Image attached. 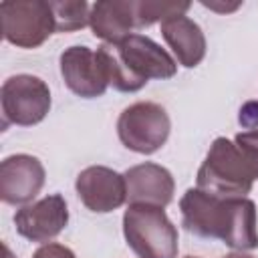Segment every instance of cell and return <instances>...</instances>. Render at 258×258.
Here are the masks:
<instances>
[{"label": "cell", "instance_id": "obj_15", "mask_svg": "<svg viewBox=\"0 0 258 258\" xmlns=\"http://www.w3.org/2000/svg\"><path fill=\"white\" fill-rule=\"evenodd\" d=\"M95 52H97V58L101 62V69L105 73V79H107L109 87H113L115 91H121V93H135V91H139V89L145 87L123 64V60H121L119 50H117L115 44L103 42Z\"/></svg>", "mask_w": 258, "mask_h": 258}, {"label": "cell", "instance_id": "obj_8", "mask_svg": "<svg viewBox=\"0 0 258 258\" xmlns=\"http://www.w3.org/2000/svg\"><path fill=\"white\" fill-rule=\"evenodd\" d=\"M42 163L28 153L8 155L0 163V198L10 206L30 204L44 185Z\"/></svg>", "mask_w": 258, "mask_h": 258}, {"label": "cell", "instance_id": "obj_1", "mask_svg": "<svg viewBox=\"0 0 258 258\" xmlns=\"http://www.w3.org/2000/svg\"><path fill=\"white\" fill-rule=\"evenodd\" d=\"M179 212L183 228L200 238L222 240L240 252L258 248L256 204L248 198H222L189 187L179 200Z\"/></svg>", "mask_w": 258, "mask_h": 258}, {"label": "cell", "instance_id": "obj_11", "mask_svg": "<svg viewBox=\"0 0 258 258\" xmlns=\"http://www.w3.org/2000/svg\"><path fill=\"white\" fill-rule=\"evenodd\" d=\"M60 75L64 85L83 99L101 97L109 87L97 52L89 46H69L60 54Z\"/></svg>", "mask_w": 258, "mask_h": 258}, {"label": "cell", "instance_id": "obj_18", "mask_svg": "<svg viewBox=\"0 0 258 258\" xmlns=\"http://www.w3.org/2000/svg\"><path fill=\"white\" fill-rule=\"evenodd\" d=\"M32 258H77L75 252L62 244H56V242H48V244H42L34 254Z\"/></svg>", "mask_w": 258, "mask_h": 258}, {"label": "cell", "instance_id": "obj_5", "mask_svg": "<svg viewBox=\"0 0 258 258\" xmlns=\"http://www.w3.org/2000/svg\"><path fill=\"white\" fill-rule=\"evenodd\" d=\"M0 20L4 38L18 48H36L54 32V14L44 0H6Z\"/></svg>", "mask_w": 258, "mask_h": 258}, {"label": "cell", "instance_id": "obj_9", "mask_svg": "<svg viewBox=\"0 0 258 258\" xmlns=\"http://www.w3.org/2000/svg\"><path fill=\"white\" fill-rule=\"evenodd\" d=\"M75 189L85 208L97 214L113 212L127 202L125 177L105 165L85 167L77 175Z\"/></svg>", "mask_w": 258, "mask_h": 258}, {"label": "cell", "instance_id": "obj_2", "mask_svg": "<svg viewBox=\"0 0 258 258\" xmlns=\"http://www.w3.org/2000/svg\"><path fill=\"white\" fill-rule=\"evenodd\" d=\"M258 179V155L244 143L214 139L196 175V187L222 198H246Z\"/></svg>", "mask_w": 258, "mask_h": 258}, {"label": "cell", "instance_id": "obj_10", "mask_svg": "<svg viewBox=\"0 0 258 258\" xmlns=\"http://www.w3.org/2000/svg\"><path fill=\"white\" fill-rule=\"evenodd\" d=\"M115 46L123 64L143 85H147L149 79H171L177 73V62L149 36L133 32Z\"/></svg>", "mask_w": 258, "mask_h": 258}, {"label": "cell", "instance_id": "obj_3", "mask_svg": "<svg viewBox=\"0 0 258 258\" xmlns=\"http://www.w3.org/2000/svg\"><path fill=\"white\" fill-rule=\"evenodd\" d=\"M123 234L139 258H177V228L163 208L129 204L123 214Z\"/></svg>", "mask_w": 258, "mask_h": 258}, {"label": "cell", "instance_id": "obj_13", "mask_svg": "<svg viewBox=\"0 0 258 258\" xmlns=\"http://www.w3.org/2000/svg\"><path fill=\"white\" fill-rule=\"evenodd\" d=\"M89 26L93 34L109 44H119L131 36L135 26L133 0H99L91 6Z\"/></svg>", "mask_w": 258, "mask_h": 258}, {"label": "cell", "instance_id": "obj_17", "mask_svg": "<svg viewBox=\"0 0 258 258\" xmlns=\"http://www.w3.org/2000/svg\"><path fill=\"white\" fill-rule=\"evenodd\" d=\"M189 2H135V26L147 28L153 22L181 16L189 10Z\"/></svg>", "mask_w": 258, "mask_h": 258}, {"label": "cell", "instance_id": "obj_14", "mask_svg": "<svg viewBox=\"0 0 258 258\" xmlns=\"http://www.w3.org/2000/svg\"><path fill=\"white\" fill-rule=\"evenodd\" d=\"M161 34L167 46L173 50L177 62L185 69L198 67L206 56V36L198 22L185 14L173 16L161 22Z\"/></svg>", "mask_w": 258, "mask_h": 258}, {"label": "cell", "instance_id": "obj_6", "mask_svg": "<svg viewBox=\"0 0 258 258\" xmlns=\"http://www.w3.org/2000/svg\"><path fill=\"white\" fill-rule=\"evenodd\" d=\"M2 117L6 125L30 127L40 123L50 109L48 85L34 75L8 77L0 89Z\"/></svg>", "mask_w": 258, "mask_h": 258}, {"label": "cell", "instance_id": "obj_19", "mask_svg": "<svg viewBox=\"0 0 258 258\" xmlns=\"http://www.w3.org/2000/svg\"><path fill=\"white\" fill-rule=\"evenodd\" d=\"M234 141H238V143H244V145H248L256 155H258V129H252V131H242V133H238L236 137H234Z\"/></svg>", "mask_w": 258, "mask_h": 258}, {"label": "cell", "instance_id": "obj_20", "mask_svg": "<svg viewBox=\"0 0 258 258\" xmlns=\"http://www.w3.org/2000/svg\"><path fill=\"white\" fill-rule=\"evenodd\" d=\"M224 258H254V256L244 254V252H232V254H228V256H224Z\"/></svg>", "mask_w": 258, "mask_h": 258}, {"label": "cell", "instance_id": "obj_21", "mask_svg": "<svg viewBox=\"0 0 258 258\" xmlns=\"http://www.w3.org/2000/svg\"><path fill=\"white\" fill-rule=\"evenodd\" d=\"M185 258H200V256H185Z\"/></svg>", "mask_w": 258, "mask_h": 258}, {"label": "cell", "instance_id": "obj_7", "mask_svg": "<svg viewBox=\"0 0 258 258\" xmlns=\"http://www.w3.org/2000/svg\"><path fill=\"white\" fill-rule=\"evenodd\" d=\"M67 224H69V208L60 194L44 196L38 202L22 206L14 214L16 232L30 242L48 244L67 228Z\"/></svg>", "mask_w": 258, "mask_h": 258}, {"label": "cell", "instance_id": "obj_4", "mask_svg": "<svg viewBox=\"0 0 258 258\" xmlns=\"http://www.w3.org/2000/svg\"><path fill=\"white\" fill-rule=\"evenodd\" d=\"M171 131L167 111L151 101H139L123 109L117 119V135L121 143L141 155L159 151Z\"/></svg>", "mask_w": 258, "mask_h": 258}, {"label": "cell", "instance_id": "obj_12", "mask_svg": "<svg viewBox=\"0 0 258 258\" xmlns=\"http://www.w3.org/2000/svg\"><path fill=\"white\" fill-rule=\"evenodd\" d=\"M125 185H127V200L129 204H145V206H157L165 208L173 200L175 181L169 169L163 165L145 161L139 165L129 167L125 173Z\"/></svg>", "mask_w": 258, "mask_h": 258}, {"label": "cell", "instance_id": "obj_16", "mask_svg": "<svg viewBox=\"0 0 258 258\" xmlns=\"http://www.w3.org/2000/svg\"><path fill=\"white\" fill-rule=\"evenodd\" d=\"M54 14V30L56 32H73L81 30L89 24L91 6L85 0H64V2H50Z\"/></svg>", "mask_w": 258, "mask_h": 258}]
</instances>
